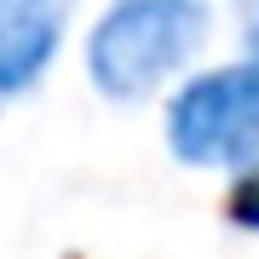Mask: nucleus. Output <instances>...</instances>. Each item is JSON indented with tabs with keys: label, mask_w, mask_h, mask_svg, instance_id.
Here are the masks:
<instances>
[{
	"label": "nucleus",
	"mask_w": 259,
	"mask_h": 259,
	"mask_svg": "<svg viewBox=\"0 0 259 259\" xmlns=\"http://www.w3.org/2000/svg\"><path fill=\"white\" fill-rule=\"evenodd\" d=\"M225 213H231V225H242V231H259V167H248V173L231 185Z\"/></svg>",
	"instance_id": "20e7f679"
},
{
	"label": "nucleus",
	"mask_w": 259,
	"mask_h": 259,
	"mask_svg": "<svg viewBox=\"0 0 259 259\" xmlns=\"http://www.w3.org/2000/svg\"><path fill=\"white\" fill-rule=\"evenodd\" d=\"M161 139L185 167H219L236 179L259 167V64L236 58L179 81L161 110Z\"/></svg>",
	"instance_id": "f03ea898"
},
{
	"label": "nucleus",
	"mask_w": 259,
	"mask_h": 259,
	"mask_svg": "<svg viewBox=\"0 0 259 259\" xmlns=\"http://www.w3.org/2000/svg\"><path fill=\"white\" fill-rule=\"evenodd\" d=\"M75 0H0V93L23 98L64 52Z\"/></svg>",
	"instance_id": "7ed1b4c3"
},
{
	"label": "nucleus",
	"mask_w": 259,
	"mask_h": 259,
	"mask_svg": "<svg viewBox=\"0 0 259 259\" xmlns=\"http://www.w3.org/2000/svg\"><path fill=\"white\" fill-rule=\"evenodd\" d=\"M242 58H253V64H259V0L242 6Z\"/></svg>",
	"instance_id": "39448f33"
},
{
	"label": "nucleus",
	"mask_w": 259,
	"mask_h": 259,
	"mask_svg": "<svg viewBox=\"0 0 259 259\" xmlns=\"http://www.w3.org/2000/svg\"><path fill=\"white\" fill-rule=\"evenodd\" d=\"M196 6H207V0H196Z\"/></svg>",
	"instance_id": "423d86ee"
},
{
	"label": "nucleus",
	"mask_w": 259,
	"mask_h": 259,
	"mask_svg": "<svg viewBox=\"0 0 259 259\" xmlns=\"http://www.w3.org/2000/svg\"><path fill=\"white\" fill-rule=\"evenodd\" d=\"M207 6L196 0H110L81 40V69L98 98L144 104L190 81L207 47Z\"/></svg>",
	"instance_id": "f257e3e1"
}]
</instances>
